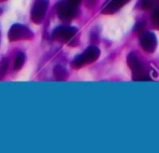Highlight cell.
Returning <instances> with one entry per match:
<instances>
[{
  "label": "cell",
  "instance_id": "obj_1",
  "mask_svg": "<svg viewBox=\"0 0 159 153\" xmlns=\"http://www.w3.org/2000/svg\"><path fill=\"white\" fill-rule=\"evenodd\" d=\"M127 63L129 66V68L132 70V78L134 81H149V76L147 75V71L143 66V63L140 62V60L138 58V56L133 52H130L127 56Z\"/></svg>",
  "mask_w": 159,
  "mask_h": 153
},
{
  "label": "cell",
  "instance_id": "obj_2",
  "mask_svg": "<svg viewBox=\"0 0 159 153\" xmlns=\"http://www.w3.org/2000/svg\"><path fill=\"white\" fill-rule=\"evenodd\" d=\"M99 57V49L96 46H89L86 49V51L78 56L75 57V60L72 61V66L73 67H82L84 65H88L93 61H96Z\"/></svg>",
  "mask_w": 159,
  "mask_h": 153
},
{
  "label": "cell",
  "instance_id": "obj_3",
  "mask_svg": "<svg viewBox=\"0 0 159 153\" xmlns=\"http://www.w3.org/2000/svg\"><path fill=\"white\" fill-rule=\"evenodd\" d=\"M56 11L57 15L61 20L63 21H68L72 20L77 16V7L76 5L71 4L70 1H65V0H60L56 5Z\"/></svg>",
  "mask_w": 159,
  "mask_h": 153
},
{
  "label": "cell",
  "instance_id": "obj_4",
  "mask_svg": "<svg viewBox=\"0 0 159 153\" xmlns=\"http://www.w3.org/2000/svg\"><path fill=\"white\" fill-rule=\"evenodd\" d=\"M34 34L32 31L24 26V25H20V24H14L10 30H9V34H7V37L10 41H19V40H30L32 39Z\"/></svg>",
  "mask_w": 159,
  "mask_h": 153
},
{
  "label": "cell",
  "instance_id": "obj_5",
  "mask_svg": "<svg viewBox=\"0 0 159 153\" xmlns=\"http://www.w3.org/2000/svg\"><path fill=\"white\" fill-rule=\"evenodd\" d=\"M47 6H48V0H35L31 9V19L35 24H40L43 20Z\"/></svg>",
  "mask_w": 159,
  "mask_h": 153
},
{
  "label": "cell",
  "instance_id": "obj_6",
  "mask_svg": "<svg viewBox=\"0 0 159 153\" xmlns=\"http://www.w3.org/2000/svg\"><path fill=\"white\" fill-rule=\"evenodd\" d=\"M77 32V29L76 27H72V26H60V27H56L52 32V39L53 40H57V41H61V42H65V41H68L71 40Z\"/></svg>",
  "mask_w": 159,
  "mask_h": 153
},
{
  "label": "cell",
  "instance_id": "obj_7",
  "mask_svg": "<svg viewBox=\"0 0 159 153\" xmlns=\"http://www.w3.org/2000/svg\"><path fill=\"white\" fill-rule=\"evenodd\" d=\"M139 44L142 46V49L147 52H153L157 47V36L153 34V32H149V31H144L142 35H140V39H139Z\"/></svg>",
  "mask_w": 159,
  "mask_h": 153
},
{
  "label": "cell",
  "instance_id": "obj_8",
  "mask_svg": "<svg viewBox=\"0 0 159 153\" xmlns=\"http://www.w3.org/2000/svg\"><path fill=\"white\" fill-rule=\"evenodd\" d=\"M128 0H109L103 7H102V12L103 14H113L117 10H119Z\"/></svg>",
  "mask_w": 159,
  "mask_h": 153
},
{
  "label": "cell",
  "instance_id": "obj_9",
  "mask_svg": "<svg viewBox=\"0 0 159 153\" xmlns=\"http://www.w3.org/2000/svg\"><path fill=\"white\" fill-rule=\"evenodd\" d=\"M25 60H26L25 53H24V52H19V53L16 55V57H15V61H14V70H16V71L20 70V68L24 66Z\"/></svg>",
  "mask_w": 159,
  "mask_h": 153
},
{
  "label": "cell",
  "instance_id": "obj_10",
  "mask_svg": "<svg viewBox=\"0 0 159 153\" xmlns=\"http://www.w3.org/2000/svg\"><path fill=\"white\" fill-rule=\"evenodd\" d=\"M53 75H55V77H56L57 80H63V78L67 76L66 70H65L63 67H61V66H56V67L53 68Z\"/></svg>",
  "mask_w": 159,
  "mask_h": 153
},
{
  "label": "cell",
  "instance_id": "obj_11",
  "mask_svg": "<svg viewBox=\"0 0 159 153\" xmlns=\"http://www.w3.org/2000/svg\"><path fill=\"white\" fill-rule=\"evenodd\" d=\"M159 4V0H140V6L143 9H152Z\"/></svg>",
  "mask_w": 159,
  "mask_h": 153
},
{
  "label": "cell",
  "instance_id": "obj_12",
  "mask_svg": "<svg viewBox=\"0 0 159 153\" xmlns=\"http://www.w3.org/2000/svg\"><path fill=\"white\" fill-rule=\"evenodd\" d=\"M7 65H9L7 58H2V60H1V62H0V78H2V77H4V75L6 73Z\"/></svg>",
  "mask_w": 159,
  "mask_h": 153
},
{
  "label": "cell",
  "instance_id": "obj_13",
  "mask_svg": "<svg viewBox=\"0 0 159 153\" xmlns=\"http://www.w3.org/2000/svg\"><path fill=\"white\" fill-rule=\"evenodd\" d=\"M67 1H70L71 4H73V5H76V6H77V5H78V4L82 1V0H67Z\"/></svg>",
  "mask_w": 159,
  "mask_h": 153
},
{
  "label": "cell",
  "instance_id": "obj_14",
  "mask_svg": "<svg viewBox=\"0 0 159 153\" xmlns=\"http://www.w3.org/2000/svg\"><path fill=\"white\" fill-rule=\"evenodd\" d=\"M157 25H158V26H159V21H158V24H157Z\"/></svg>",
  "mask_w": 159,
  "mask_h": 153
}]
</instances>
